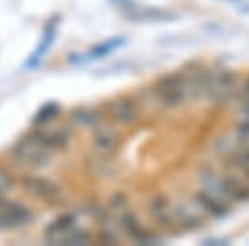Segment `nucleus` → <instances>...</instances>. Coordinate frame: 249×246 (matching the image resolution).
<instances>
[{"label":"nucleus","mask_w":249,"mask_h":246,"mask_svg":"<svg viewBox=\"0 0 249 246\" xmlns=\"http://www.w3.org/2000/svg\"><path fill=\"white\" fill-rule=\"evenodd\" d=\"M193 203L196 208L206 216L211 218H224L231 213V203L224 200L223 196L216 195L214 191H210L206 188H201L193 193Z\"/></svg>","instance_id":"5"},{"label":"nucleus","mask_w":249,"mask_h":246,"mask_svg":"<svg viewBox=\"0 0 249 246\" xmlns=\"http://www.w3.org/2000/svg\"><path fill=\"white\" fill-rule=\"evenodd\" d=\"M58 115V108L55 107V105H48V107L45 108H42V110L38 112V115H37V122L40 123H48L50 120H53L55 116Z\"/></svg>","instance_id":"18"},{"label":"nucleus","mask_w":249,"mask_h":246,"mask_svg":"<svg viewBox=\"0 0 249 246\" xmlns=\"http://www.w3.org/2000/svg\"><path fill=\"white\" fill-rule=\"evenodd\" d=\"M234 133L236 142L244 145V147H249V118H244L239 125H236Z\"/></svg>","instance_id":"16"},{"label":"nucleus","mask_w":249,"mask_h":246,"mask_svg":"<svg viewBox=\"0 0 249 246\" xmlns=\"http://www.w3.org/2000/svg\"><path fill=\"white\" fill-rule=\"evenodd\" d=\"M32 135L52 153L65 150L68 143H70V133L67 130H37Z\"/></svg>","instance_id":"13"},{"label":"nucleus","mask_w":249,"mask_h":246,"mask_svg":"<svg viewBox=\"0 0 249 246\" xmlns=\"http://www.w3.org/2000/svg\"><path fill=\"white\" fill-rule=\"evenodd\" d=\"M32 220L34 215L27 207L17 201L5 200V196H0V229L25 227Z\"/></svg>","instance_id":"6"},{"label":"nucleus","mask_w":249,"mask_h":246,"mask_svg":"<svg viewBox=\"0 0 249 246\" xmlns=\"http://www.w3.org/2000/svg\"><path fill=\"white\" fill-rule=\"evenodd\" d=\"M173 213H175V221H176V228H181L184 231H191V229H198L203 227L204 218L201 211H196V205L193 203V207L190 205H175L173 207Z\"/></svg>","instance_id":"11"},{"label":"nucleus","mask_w":249,"mask_h":246,"mask_svg":"<svg viewBox=\"0 0 249 246\" xmlns=\"http://www.w3.org/2000/svg\"><path fill=\"white\" fill-rule=\"evenodd\" d=\"M241 112H243L244 118H249V98H246V102H244L243 108H241Z\"/></svg>","instance_id":"20"},{"label":"nucleus","mask_w":249,"mask_h":246,"mask_svg":"<svg viewBox=\"0 0 249 246\" xmlns=\"http://www.w3.org/2000/svg\"><path fill=\"white\" fill-rule=\"evenodd\" d=\"M108 114L116 123L131 125L136 122L140 115V108L133 98H116L108 105Z\"/></svg>","instance_id":"8"},{"label":"nucleus","mask_w":249,"mask_h":246,"mask_svg":"<svg viewBox=\"0 0 249 246\" xmlns=\"http://www.w3.org/2000/svg\"><path fill=\"white\" fill-rule=\"evenodd\" d=\"M22 187L27 189L29 195L50 205H58L63 201V189L53 180L37 175H27L22 178Z\"/></svg>","instance_id":"4"},{"label":"nucleus","mask_w":249,"mask_h":246,"mask_svg":"<svg viewBox=\"0 0 249 246\" xmlns=\"http://www.w3.org/2000/svg\"><path fill=\"white\" fill-rule=\"evenodd\" d=\"M10 156L18 167L23 168H43L52 158V151L35 138L34 135H27L12 147Z\"/></svg>","instance_id":"2"},{"label":"nucleus","mask_w":249,"mask_h":246,"mask_svg":"<svg viewBox=\"0 0 249 246\" xmlns=\"http://www.w3.org/2000/svg\"><path fill=\"white\" fill-rule=\"evenodd\" d=\"M93 147L100 155H111L118 147V133L110 127H100L93 133Z\"/></svg>","instance_id":"14"},{"label":"nucleus","mask_w":249,"mask_h":246,"mask_svg":"<svg viewBox=\"0 0 249 246\" xmlns=\"http://www.w3.org/2000/svg\"><path fill=\"white\" fill-rule=\"evenodd\" d=\"M124 207H126V198H124L123 195L113 196V200H111V208H113V209H122Z\"/></svg>","instance_id":"19"},{"label":"nucleus","mask_w":249,"mask_h":246,"mask_svg":"<svg viewBox=\"0 0 249 246\" xmlns=\"http://www.w3.org/2000/svg\"><path fill=\"white\" fill-rule=\"evenodd\" d=\"M151 218L161 228H176L175 213H173V205L166 195H155L148 203Z\"/></svg>","instance_id":"7"},{"label":"nucleus","mask_w":249,"mask_h":246,"mask_svg":"<svg viewBox=\"0 0 249 246\" xmlns=\"http://www.w3.org/2000/svg\"><path fill=\"white\" fill-rule=\"evenodd\" d=\"M199 183L203 188L223 196L231 205L249 201V181L232 171L228 175H219L214 168L203 167L199 170Z\"/></svg>","instance_id":"1"},{"label":"nucleus","mask_w":249,"mask_h":246,"mask_svg":"<svg viewBox=\"0 0 249 246\" xmlns=\"http://www.w3.org/2000/svg\"><path fill=\"white\" fill-rule=\"evenodd\" d=\"M77 228V216L73 213H65L58 216L52 225H48L45 229V240L48 243L60 245V241L65 238L68 233Z\"/></svg>","instance_id":"12"},{"label":"nucleus","mask_w":249,"mask_h":246,"mask_svg":"<svg viewBox=\"0 0 249 246\" xmlns=\"http://www.w3.org/2000/svg\"><path fill=\"white\" fill-rule=\"evenodd\" d=\"M71 122L82 128H93L100 123V115L95 110H75L71 114Z\"/></svg>","instance_id":"15"},{"label":"nucleus","mask_w":249,"mask_h":246,"mask_svg":"<svg viewBox=\"0 0 249 246\" xmlns=\"http://www.w3.org/2000/svg\"><path fill=\"white\" fill-rule=\"evenodd\" d=\"M190 83L181 75L164 76L155 87V96L164 108H176L184 103L190 95Z\"/></svg>","instance_id":"3"},{"label":"nucleus","mask_w":249,"mask_h":246,"mask_svg":"<svg viewBox=\"0 0 249 246\" xmlns=\"http://www.w3.org/2000/svg\"><path fill=\"white\" fill-rule=\"evenodd\" d=\"M120 227L123 228V231L133 241L138 243L150 245L155 241V238L151 236V233L143 227V223L140 221V218L131 211H123L120 216Z\"/></svg>","instance_id":"10"},{"label":"nucleus","mask_w":249,"mask_h":246,"mask_svg":"<svg viewBox=\"0 0 249 246\" xmlns=\"http://www.w3.org/2000/svg\"><path fill=\"white\" fill-rule=\"evenodd\" d=\"M15 187V180L7 170L0 168V196H5Z\"/></svg>","instance_id":"17"},{"label":"nucleus","mask_w":249,"mask_h":246,"mask_svg":"<svg viewBox=\"0 0 249 246\" xmlns=\"http://www.w3.org/2000/svg\"><path fill=\"white\" fill-rule=\"evenodd\" d=\"M221 160H224V163H226L224 167L232 173H238L239 176H243V178L249 181V147H244V145L236 142L234 147Z\"/></svg>","instance_id":"9"}]
</instances>
